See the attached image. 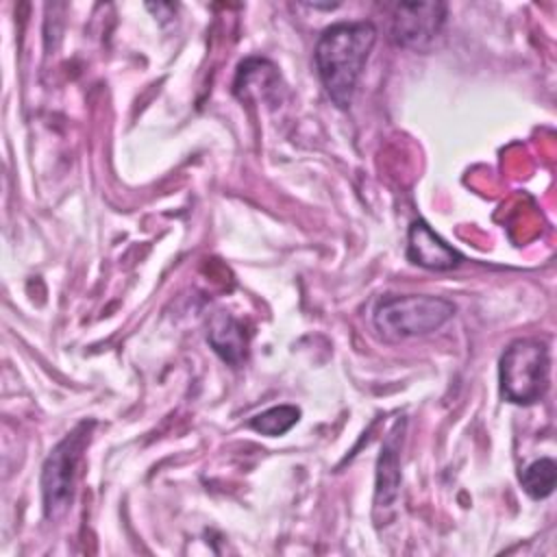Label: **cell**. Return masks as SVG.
Wrapping results in <instances>:
<instances>
[{"instance_id": "8992f818", "label": "cell", "mask_w": 557, "mask_h": 557, "mask_svg": "<svg viewBox=\"0 0 557 557\" xmlns=\"http://www.w3.org/2000/svg\"><path fill=\"white\" fill-rule=\"evenodd\" d=\"M407 259L420 268L444 272L457 268L463 257L448 246L424 220H416L407 233Z\"/></svg>"}, {"instance_id": "ba28073f", "label": "cell", "mask_w": 557, "mask_h": 557, "mask_svg": "<svg viewBox=\"0 0 557 557\" xmlns=\"http://www.w3.org/2000/svg\"><path fill=\"white\" fill-rule=\"evenodd\" d=\"M398 431H392L385 440L376 466V507L387 509L398 496V483H400V470H398Z\"/></svg>"}, {"instance_id": "30bf717a", "label": "cell", "mask_w": 557, "mask_h": 557, "mask_svg": "<svg viewBox=\"0 0 557 557\" xmlns=\"http://www.w3.org/2000/svg\"><path fill=\"white\" fill-rule=\"evenodd\" d=\"M555 481H557V466H555V461L548 459V457L529 463V466L520 472V485H522V490H524L531 498H535V500L550 496L553 490H555Z\"/></svg>"}, {"instance_id": "52a82bcc", "label": "cell", "mask_w": 557, "mask_h": 557, "mask_svg": "<svg viewBox=\"0 0 557 557\" xmlns=\"http://www.w3.org/2000/svg\"><path fill=\"white\" fill-rule=\"evenodd\" d=\"M209 346L231 366H239L246 359L248 335L244 324L226 311H218L211 315L207 326Z\"/></svg>"}, {"instance_id": "5b68a950", "label": "cell", "mask_w": 557, "mask_h": 557, "mask_svg": "<svg viewBox=\"0 0 557 557\" xmlns=\"http://www.w3.org/2000/svg\"><path fill=\"white\" fill-rule=\"evenodd\" d=\"M446 22L444 2H400L392 13V39L409 50H426Z\"/></svg>"}, {"instance_id": "7a4b0ae2", "label": "cell", "mask_w": 557, "mask_h": 557, "mask_svg": "<svg viewBox=\"0 0 557 557\" xmlns=\"http://www.w3.org/2000/svg\"><path fill=\"white\" fill-rule=\"evenodd\" d=\"M455 315V305L440 296L405 294L383 296L374 311V329L387 342H403L409 337L429 335L442 329Z\"/></svg>"}, {"instance_id": "3957f363", "label": "cell", "mask_w": 557, "mask_h": 557, "mask_svg": "<svg viewBox=\"0 0 557 557\" xmlns=\"http://www.w3.org/2000/svg\"><path fill=\"white\" fill-rule=\"evenodd\" d=\"M548 346L540 339H516L505 348L500 357V394L509 403L533 405L544 398L548 389Z\"/></svg>"}, {"instance_id": "277c9868", "label": "cell", "mask_w": 557, "mask_h": 557, "mask_svg": "<svg viewBox=\"0 0 557 557\" xmlns=\"http://www.w3.org/2000/svg\"><path fill=\"white\" fill-rule=\"evenodd\" d=\"M89 426L83 422L76 426L70 435H65L48 455L44 470H41V492H44V511L50 520L61 518L70 503L74 492V479L76 468L81 461V455L89 442Z\"/></svg>"}, {"instance_id": "6da1fadb", "label": "cell", "mask_w": 557, "mask_h": 557, "mask_svg": "<svg viewBox=\"0 0 557 557\" xmlns=\"http://www.w3.org/2000/svg\"><path fill=\"white\" fill-rule=\"evenodd\" d=\"M376 44V28L370 22H337L318 37L313 61L329 98L348 109L363 65Z\"/></svg>"}, {"instance_id": "8fae6325", "label": "cell", "mask_w": 557, "mask_h": 557, "mask_svg": "<svg viewBox=\"0 0 557 557\" xmlns=\"http://www.w3.org/2000/svg\"><path fill=\"white\" fill-rule=\"evenodd\" d=\"M300 420V409L294 405H276L250 418L248 426L261 435L276 437L287 433Z\"/></svg>"}, {"instance_id": "9c48e42d", "label": "cell", "mask_w": 557, "mask_h": 557, "mask_svg": "<svg viewBox=\"0 0 557 557\" xmlns=\"http://www.w3.org/2000/svg\"><path fill=\"white\" fill-rule=\"evenodd\" d=\"M261 87H268L270 91H276V87H278L276 67L270 61H263V59L244 61L237 70L235 94L239 98H248L250 91H261Z\"/></svg>"}]
</instances>
